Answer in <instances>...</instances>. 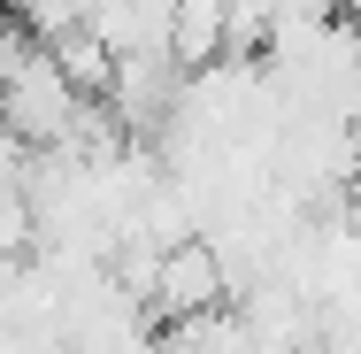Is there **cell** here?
Masks as SVG:
<instances>
[{
    "mask_svg": "<svg viewBox=\"0 0 361 354\" xmlns=\"http://www.w3.org/2000/svg\"><path fill=\"white\" fill-rule=\"evenodd\" d=\"M223 300H231V270H223V254L200 231L169 239V247L154 254V278H146V316H154V324L200 316V308H223Z\"/></svg>",
    "mask_w": 361,
    "mask_h": 354,
    "instance_id": "cell-1",
    "label": "cell"
},
{
    "mask_svg": "<svg viewBox=\"0 0 361 354\" xmlns=\"http://www.w3.org/2000/svg\"><path fill=\"white\" fill-rule=\"evenodd\" d=\"M231 39H238L231 0H169V8H161V47H169V62H177V70L216 62Z\"/></svg>",
    "mask_w": 361,
    "mask_h": 354,
    "instance_id": "cell-2",
    "label": "cell"
}]
</instances>
